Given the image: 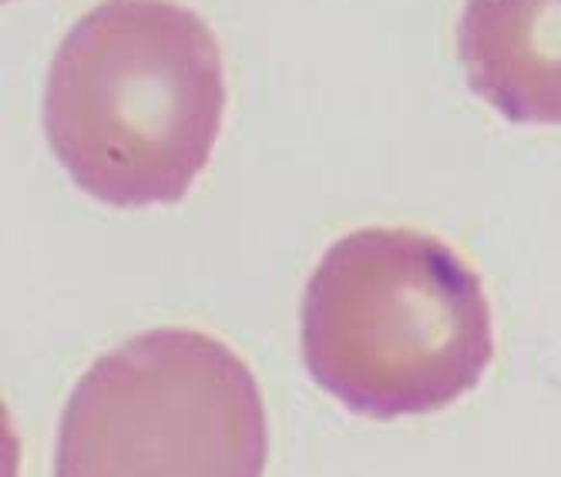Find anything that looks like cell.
Masks as SVG:
<instances>
[{
	"instance_id": "6da1fadb",
	"label": "cell",
	"mask_w": 561,
	"mask_h": 477,
	"mask_svg": "<svg viewBox=\"0 0 561 477\" xmlns=\"http://www.w3.org/2000/svg\"><path fill=\"white\" fill-rule=\"evenodd\" d=\"M213 27L175 0H105L55 50L44 132L71 182L112 208L175 205L222 132Z\"/></svg>"
},
{
	"instance_id": "7a4b0ae2",
	"label": "cell",
	"mask_w": 561,
	"mask_h": 477,
	"mask_svg": "<svg viewBox=\"0 0 561 477\" xmlns=\"http://www.w3.org/2000/svg\"><path fill=\"white\" fill-rule=\"evenodd\" d=\"M299 340L310 377L346 410L397 420L471 394L494 360L481 276L417 229H356L306 283Z\"/></svg>"
},
{
	"instance_id": "3957f363",
	"label": "cell",
	"mask_w": 561,
	"mask_h": 477,
	"mask_svg": "<svg viewBox=\"0 0 561 477\" xmlns=\"http://www.w3.org/2000/svg\"><path fill=\"white\" fill-rule=\"evenodd\" d=\"M266 404L216 337L148 330L98 356L75 384L55 477H263Z\"/></svg>"
},
{
	"instance_id": "277c9868",
	"label": "cell",
	"mask_w": 561,
	"mask_h": 477,
	"mask_svg": "<svg viewBox=\"0 0 561 477\" xmlns=\"http://www.w3.org/2000/svg\"><path fill=\"white\" fill-rule=\"evenodd\" d=\"M457 58L507 122L561 125V0H465Z\"/></svg>"
}]
</instances>
